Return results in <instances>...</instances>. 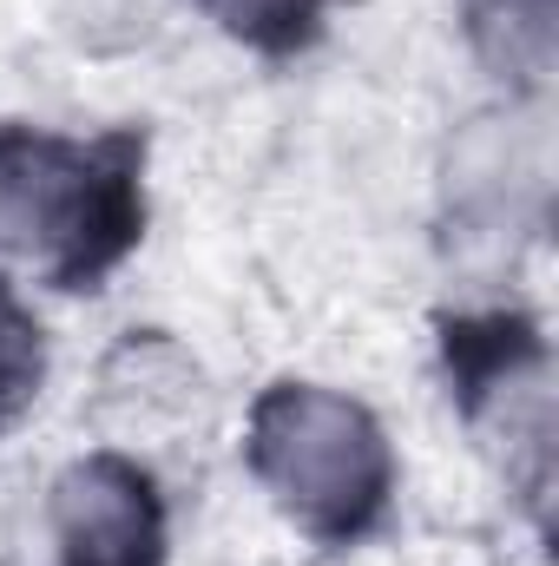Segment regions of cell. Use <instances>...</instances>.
<instances>
[{"label": "cell", "instance_id": "3957f363", "mask_svg": "<svg viewBox=\"0 0 559 566\" xmlns=\"http://www.w3.org/2000/svg\"><path fill=\"white\" fill-rule=\"evenodd\" d=\"M53 527H60V566H158L165 547L158 494L119 454H93L60 474Z\"/></svg>", "mask_w": 559, "mask_h": 566}, {"label": "cell", "instance_id": "6da1fadb", "mask_svg": "<svg viewBox=\"0 0 559 566\" xmlns=\"http://www.w3.org/2000/svg\"><path fill=\"white\" fill-rule=\"evenodd\" d=\"M139 238L133 145L0 133V244L53 283L99 277Z\"/></svg>", "mask_w": 559, "mask_h": 566}, {"label": "cell", "instance_id": "277c9868", "mask_svg": "<svg viewBox=\"0 0 559 566\" xmlns=\"http://www.w3.org/2000/svg\"><path fill=\"white\" fill-rule=\"evenodd\" d=\"M474 33L494 66L540 80L553 60V0H474Z\"/></svg>", "mask_w": 559, "mask_h": 566}, {"label": "cell", "instance_id": "8992f818", "mask_svg": "<svg viewBox=\"0 0 559 566\" xmlns=\"http://www.w3.org/2000/svg\"><path fill=\"white\" fill-rule=\"evenodd\" d=\"M40 376V336L27 323V310L13 303V290L0 283V409H13Z\"/></svg>", "mask_w": 559, "mask_h": 566}, {"label": "cell", "instance_id": "5b68a950", "mask_svg": "<svg viewBox=\"0 0 559 566\" xmlns=\"http://www.w3.org/2000/svg\"><path fill=\"white\" fill-rule=\"evenodd\" d=\"M211 20H224L231 33L257 40V46H296L309 27H316V7L323 0H198Z\"/></svg>", "mask_w": 559, "mask_h": 566}, {"label": "cell", "instance_id": "7a4b0ae2", "mask_svg": "<svg viewBox=\"0 0 559 566\" xmlns=\"http://www.w3.org/2000/svg\"><path fill=\"white\" fill-rule=\"evenodd\" d=\"M251 461L271 494L323 541L362 534L389 494V441L369 409L309 382H283L257 402Z\"/></svg>", "mask_w": 559, "mask_h": 566}]
</instances>
